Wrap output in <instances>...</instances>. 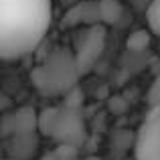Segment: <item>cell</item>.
Here are the masks:
<instances>
[{"instance_id":"3","label":"cell","mask_w":160,"mask_h":160,"mask_svg":"<svg viewBox=\"0 0 160 160\" xmlns=\"http://www.w3.org/2000/svg\"><path fill=\"white\" fill-rule=\"evenodd\" d=\"M39 132L57 142V146L81 148L87 138L83 113L77 108L53 106L39 113Z\"/></svg>"},{"instance_id":"7","label":"cell","mask_w":160,"mask_h":160,"mask_svg":"<svg viewBox=\"0 0 160 160\" xmlns=\"http://www.w3.org/2000/svg\"><path fill=\"white\" fill-rule=\"evenodd\" d=\"M102 24L99 20V6L98 0H81L73 4L63 16V27H95Z\"/></svg>"},{"instance_id":"1","label":"cell","mask_w":160,"mask_h":160,"mask_svg":"<svg viewBox=\"0 0 160 160\" xmlns=\"http://www.w3.org/2000/svg\"><path fill=\"white\" fill-rule=\"evenodd\" d=\"M51 0H0V55L16 61L32 53L51 27Z\"/></svg>"},{"instance_id":"16","label":"cell","mask_w":160,"mask_h":160,"mask_svg":"<svg viewBox=\"0 0 160 160\" xmlns=\"http://www.w3.org/2000/svg\"><path fill=\"white\" fill-rule=\"evenodd\" d=\"M4 160H12V158H4Z\"/></svg>"},{"instance_id":"2","label":"cell","mask_w":160,"mask_h":160,"mask_svg":"<svg viewBox=\"0 0 160 160\" xmlns=\"http://www.w3.org/2000/svg\"><path fill=\"white\" fill-rule=\"evenodd\" d=\"M81 77L75 53L67 47L51 49L31 71L35 89L45 98H65L77 87Z\"/></svg>"},{"instance_id":"13","label":"cell","mask_w":160,"mask_h":160,"mask_svg":"<svg viewBox=\"0 0 160 160\" xmlns=\"http://www.w3.org/2000/svg\"><path fill=\"white\" fill-rule=\"evenodd\" d=\"M81 103H83V93H79V87H75L73 91H69V93L65 95V103H63V106L81 109Z\"/></svg>"},{"instance_id":"8","label":"cell","mask_w":160,"mask_h":160,"mask_svg":"<svg viewBox=\"0 0 160 160\" xmlns=\"http://www.w3.org/2000/svg\"><path fill=\"white\" fill-rule=\"evenodd\" d=\"M39 148V136L32 134H20L8 140V158L12 160H31Z\"/></svg>"},{"instance_id":"14","label":"cell","mask_w":160,"mask_h":160,"mask_svg":"<svg viewBox=\"0 0 160 160\" xmlns=\"http://www.w3.org/2000/svg\"><path fill=\"white\" fill-rule=\"evenodd\" d=\"M55 152H57L63 160H73L77 156V148H73V146H57Z\"/></svg>"},{"instance_id":"5","label":"cell","mask_w":160,"mask_h":160,"mask_svg":"<svg viewBox=\"0 0 160 160\" xmlns=\"http://www.w3.org/2000/svg\"><path fill=\"white\" fill-rule=\"evenodd\" d=\"M136 160H160V116L146 118L134 142Z\"/></svg>"},{"instance_id":"15","label":"cell","mask_w":160,"mask_h":160,"mask_svg":"<svg viewBox=\"0 0 160 160\" xmlns=\"http://www.w3.org/2000/svg\"><path fill=\"white\" fill-rule=\"evenodd\" d=\"M39 160H63V158H61V156H59V154L53 150V152H49V154H45V156H41Z\"/></svg>"},{"instance_id":"11","label":"cell","mask_w":160,"mask_h":160,"mask_svg":"<svg viewBox=\"0 0 160 160\" xmlns=\"http://www.w3.org/2000/svg\"><path fill=\"white\" fill-rule=\"evenodd\" d=\"M148 31L160 37V0H152L148 6Z\"/></svg>"},{"instance_id":"4","label":"cell","mask_w":160,"mask_h":160,"mask_svg":"<svg viewBox=\"0 0 160 160\" xmlns=\"http://www.w3.org/2000/svg\"><path fill=\"white\" fill-rule=\"evenodd\" d=\"M103 49H106V28H103V24L83 28V32L75 41V49H73L81 75L87 73L99 61Z\"/></svg>"},{"instance_id":"6","label":"cell","mask_w":160,"mask_h":160,"mask_svg":"<svg viewBox=\"0 0 160 160\" xmlns=\"http://www.w3.org/2000/svg\"><path fill=\"white\" fill-rule=\"evenodd\" d=\"M32 132H39V112L35 108H18L2 118V136L6 140Z\"/></svg>"},{"instance_id":"9","label":"cell","mask_w":160,"mask_h":160,"mask_svg":"<svg viewBox=\"0 0 160 160\" xmlns=\"http://www.w3.org/2000/svg\"><path fill=\"white\" fill-rule=\"evenodd\" d=\"M102 24H118L124 16V4L120 0H98Z\"/></svg>"},{"instance_id":"12","label":"cell","mask_w":160,"mask_h":160,"mask_svg":"<svg viewBox=\"0 0 160 160\" xmlns=\"http://www.w3.org/2000/svg\"><path fill=\"white\" fill-rule=\"evenodd\" d=\"M146 106L150 109L152 108H160V73L152 79L148 87V93H146Z\"/></svg>"},{"instance_id":"10","label":"cell","mask_w":160,"mask_h":160,"mask_svg":"<svg viewBox=\"0 0 160 160\" xmlns=\"http://www.w3.org/2000/svg\"><path fill=\"white\" fill-rule=\"evenodd\" d=\"M148 45H150V31H146V28H138V31L130 32V37L126 39V49L134 53L144 51Z\"/></svg>"}]
</instances>
